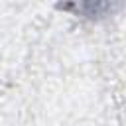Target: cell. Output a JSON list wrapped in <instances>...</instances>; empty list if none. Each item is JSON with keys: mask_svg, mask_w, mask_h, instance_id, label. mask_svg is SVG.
Instances as JSON below:
<instances>
[{"mask_svg": "<svg viewBox=\"0 0 126 126\" xmlns=\"http://www.w3.org/2000/svg\"><path fill=\"white\" fill-rule=\"evenodd\" d=\"M77 8L79 14L87 16V18H102L108 14H114L116 10H120L126 0H71Z\"/></svg>", "mask_w": 126, "mask_h": 126, "instance_id": "1", "label": "cell"}]
</instances>
